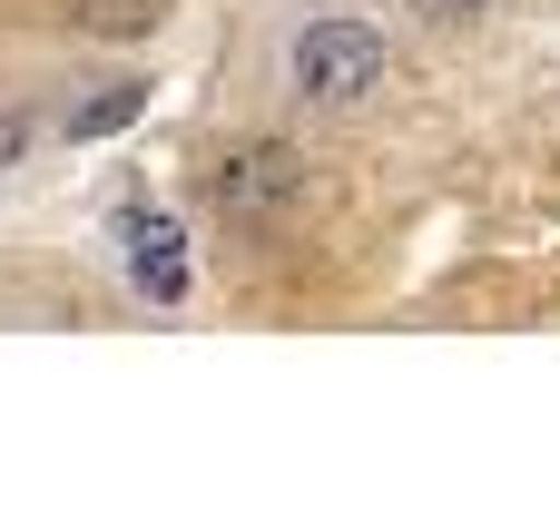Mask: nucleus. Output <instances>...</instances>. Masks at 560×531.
<instances>
[{
  "instance_id": "nucleus-1",
  "label": "nucleus",
  "mask_w": 560,
  "mask_h": 531,
  "mask_svg": "<svg viewBox=\"0 0 560 531\" xmlns=\"http://www.w3.org/2000/svg\"><path fill=\"white\" fill-rule=\"evenodd\" d=\"M374 79H384V30H374V20L315 10V20L295 30V89H305L315 108H354Z\"/></svg>"
},
{
  "instance_id": "nucleus-2",
  "label": "nucleus",
  "mask_w": 560,
  "mask_h": 531,
  "mask_svg": "<svg viewBox=\"0 0 560 531\" xmlns=\"http://www.w3.org/2000/svg\"><path fill=\"white\" fill-rule=\"evenodd\" d=\"M285 197H295V158H285V148H236V158L217 168V207H226L236 227H266Z\"/></svg>"
},
{
  "instance_id": "nucleus-3",
  "label": "nucleus",
  "mask_w": 560,
  "mask_h": 531,
  "mask_svg": "<svg viewBox=\"0 0 560 531\" xmlns=\"http://www.w3.org/2000/svg\"><path fill=\"white\" fill-rule=\"evenodd\" d=\"M138 286H148L158 305H177V296H187V256H177V227H158V217H138Z\"/></svg>"
},
{
  "instance_id": "nucleus-4",
  "label": "nucleus",
  "mask_w": 560,
  "mask_h": 531,
  "mask_svg": "<svg viewBox=\"0 0 560 531\" xmlns=\"http://www.w3.org/2000/svg\"><path fill=\"white\" fill-rule=\"evenodd\" d=\"M158 10H167V0H79V20H89V30H108V39L158 30Z\"/></svg>"
},
{
  "instance_id": "nucleus-5",
  "label": "nucleus",
  "mask_w": 560,
  "mask_h": 531,
  "mask_svg": "<svg viewBox=\"0 0 560 531\" xmlns=\"http://www.w3.org/2000/svg\"><path fill=\"white\" fill-rule=\"evenodd\" d=\"M128 108H138V89H118V99H89V108H79V138H98V128H118Z\"/></svg>"
},
{
  "instance_id": "nucleus-6",
  "label": "nucleus",
  "mask_w": 560,
  "mask_h": 531,
  "mask_svg": "<svg viewBox=\"0 0 560 531\" xmlns=\"http://www.w3.org/2000/svg\"><path fill=\"white\" fill-rule=\"evenodd\" d=\"M413 10H423V20H443V30H463V20H482L492 0H413Z\"/></svg>"
},
{
  "instance_id": "nucleus-7",
  "label": "nucleus",
  "mask_w": 560,
  "mask_h": 531,
  "mask_svg": "<svg viewBox=\"0 0 560 531\" xmlns=\"http://www.w3.org/2000/svg\"><path fill=\"white\" fill-rule=\"evenodd\" d=\"M10 158H20V118H0V168H10Z\"/></svg>"
}]
</instances>
